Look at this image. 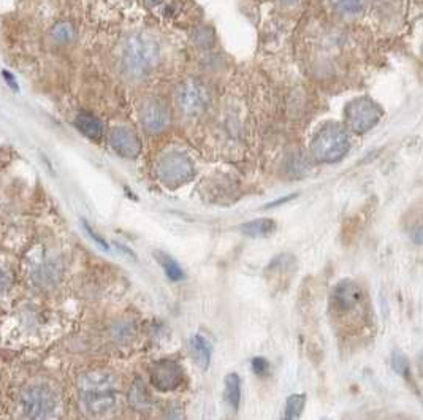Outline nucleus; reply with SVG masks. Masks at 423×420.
I'll return each instance as SVG.
<instances>
[{
  "label": "nucleus",
  "mask_w": 423,
  "mask_h": 420,
  "mask_svg": "<svg viewBox=\"0 0 423 420\" xmlns=\"http://www.w3.org/2000/svg\"><path fill=\"white\" fill-rule=\"evenodd\" d=\"M111 148L116 153L126 159L138 158L141 153V140L132 128L128 127H116L113 128L110 137Z\"/></svg>",
  "instance_id": "9d476101"
},
{
  "label": "nucleus",
  "mask_w": 423,
  "mask_h": 420,
  "mask_svg": "<svg viewBox=\"0 0 423 420\" xmlns=\"http://www.w3.org/2000/svg\"><path fill=\"white\" fill-rule=\"evenodd\" d=\"M304 404H306V395H303V394L290 395L287 398V403H285L284 417L287 420L298 419L300 416H302V412L304 409Z\"/></svg>",
  "instance_id": "f3484780"
},
{
  "label": "nucleus",
  "mask_w": 423,
  "mask_h": 420,
  "mask_svg": "<svg viewBox=\"0 0 423 420\" xmlns=\"http://www.w3.org/2000/svg\"><path fill=\"white\" fill-rule=\"evenodd\" d=\"M75 124H77L81 133L86 135V137L91 140H99L101 135H104V124L100 123L99 118H95L91 113H79Z\"/></svg>",
  "instance_id": "f8f14e48"
},
{
  "label": "nucleus",
  "mask_w": 423,
  "mask_h": 420,
  "mask_svg": "<svg viewBox=\"0 0 423 420\" xmlns=\"http://www.w3.org/2000/svg\"><path fill=\"white\" fill-rule=\"evenodd\" d=\"M10 281H11L10 273L6 272L5 268L0 267V294L5 292V290L9 289V286H10Z\"/></svg>",
  "instance_id": "b1692460"
},
{
  "label": "nucleus",
  "mask_w": 423,
  "mask_h": 420,
  "mask_svg": "<svg viewBox=\"0 0 423 420\" xmlns=\"http://www.w3.org/2000/svg\"><path fill=\"white\" fill-rule=\"evenodd\" d=\"M293 197H295V194H292V195H289L287 199H279L278 201H275V203H270L268 205V208H271V206H276V205H281V203H285V201H289V200H292Z\"/></svg>",
  "instance_id": "bb28decb"
},
{
  "label": "nucleus",
  "mask_w": 423,
  "mask_h": 420,
  "mask_svg": "<svg viewBox=\"0 0 423 420\" xmlns=\"http://www.w3.org/2000/svg\"><path fill=\"white\" fill-rule=\"evenodd\" d=\"M131 399H132V403L136 406V408H145V406L151 404V399H149V397L146 395V390H145V387H143L141 381L133 385Z\"/></svg>",
  "instance_id": "aec40b11"
},
{
  "label": "nucleus",
  "mask_w": 423,
  "mask_h": 420,
  "mask_svg": "<svg viewBox=\"0 0 423 420\" xmlns=\"http://www.w3.org/2000/svg\"><path fill=\"white\" fill-rule=\"evenodd\" d=\"M176 101L186 116H199L209 106L211 92L202 81L187 79L181 83L176 91Z\"/></svg>",
  "instance_id": "0eeeda50"
},
{
  "label": "nucleus",
  "mask_w": 423,
  "mask_h": 420,
  "mask_svg": "<svg viewBox=\"0 0 423 420\" xmlns=\"http://www.w3.org/2000/svg\"><path fill=\"white\" fill-rule=\"evenodd\" d=\"M334 9L346 15H356L360 13L365 6V0H331Z\"/></svg>",
  "instance_id": "6ab92c4d"
},
{
  "label": "nucleus",
  "mask_w": 423,
  "mask_h": 420,
  "mask_svg": "<svg viewBox=\"0 0 423 420\" xmlns=\"http://www.w3.org/2000/svg\"><path fill=\"white\" fill-rule=\"evenodd\" d=\"M157 176L168 187L182 186L195 176L194 162L184 153H167L157 164Z\"/></svg>",
  "instance_id": "423d86ee"
},
{
  "label": "nucleus",
  "mask_w": 423,
  "mask_h": 420,
  "mask_svg": "<svg viewBox=\"0 0 423 420\" xmlns=\"http://www.w3.org/2000/svg\"><path fill=\"white\" fill-rule=\"evenodd\" d=\"M2 74H4V78H5V81H6V84H9L11 89H15V91H19V86H18V83H16V79H15V77H13V74L10 73V72H6V70H4L2 72Z\"/></svg>",
  "instance_id": "393cba45"
},
{
  "label": "nucleus",
  "mask_w": 423,
  "mask_h": 420,
  "mask_svg": "<svg viewBox=\"0 0 423 420\" xmlns=\"http://www.w3.org/2000/svg\"><path fill=\"white\" fill-rule=\"evenodd\" d=\"M140 119L145 131L159 133L170 124V110L160 99L149 97L140 106Z\"/></svg>",
  "instance_id": "6e6552de"
},
{
  "label": "nucleus",
  "mask_w": 423,
  "mask_h": 420,
  "mask_svg": "<svg viewBox=\"0 0 423 420\" xmlns=\"http://www.w3.org/2000/svg\"><path fill=\"white\" fill-rule=\"evenodd\" d=\"M414 240H415V243H419V245L420 243H423V228H419L417 232L414 233Z\"/></svg>",
  "instance_id": "cd10ccee"
},
{
  "label": "nucleus",
  "mask_w": 423,
  "mask_h": 420,
  "mask_svg": "<svg viewBox=\"0 0 423 420\" xmlns=\"http://www.w3.org/2000/svg\"><path fill=\"white\" fill-rule=\"evenodd\" d=\"M59 397L51 385L33 384L24 390L21 397V408L26 417L48 419L57 409Z\"/></svg>",
  "instance_id": "39448f33"
},
{
  "label": "nucleus",
  "mask_w": 423,
  "mask_h": 420,
  "mask_svg": "<svg viewBox=\"0 0 423 420\" xmlns=\"http://www.w3.org/2000/svg\"><path fill=\"white\" fill-rule=\"evenodd\" d=\"M361 298H363V290L358 284L352 281H341L333 292V304L339 313H344V311L357 308Z\"/></svg>",
  "instance_id": "9b49d317"
},
{
  "label": "nucleus",
  "mask_w": 423,
  "mask_h": 420,
  "mask_svg": "<svg viewBox=\"0 0 423 420\" xmlns=\"http://www.w3.org/2000/svg\"><path fill=\"white\" fill-rule=\"evenodd\" d=\"M392 365L393 368L397 372H400V375L406 376L409 372V363H407V358L401 354V352H395L393 354V360H392Z\"/></svg>",
  "instance_id": "412c9836"
},
{
  "label": "nucleus",
  "mask_w": 423,
  "mask_h": 420,
  "mask_svg": "<svg viewBox=\"0 0 423 420\" xmlns=\"http://www.w3.org/2000/svg\"><path fill=\"white\" fill-rule=\"evenodd\" d=\"M190 349H192V354L195 362L200 365V368L207 370L211 363V344L204 340L200 335H194L190 338Z\"/></svg>",
  "instance_id": "ddd939ff"
},
{
  "label": "nucleus",
  "mask_w": 423,
  "mask_h": 420,
  "mask_svg": "<svg viewBox=\"0 0 423 420\" xmlns=\"http://www.w3.org/2000/svg\"><path fill=\"white\" fill-rule=\"evenodd\" d=\"M81 404L91 416H106L114 411L119 398L118 379L108 371L95 370L79 377Z\"/></svg>",
  "instance_id": "f257e3e1"
},
{
  "label": "nucleus",
  "mask_w": 423,
  "mask_h": 420,
  "mask_svg": "<svg viewBox=\"0 0 423 420\" xmlns=\"http://www.w3.org/2000/svg\"><path fill=\"white\" fill-rule=\"evenodd\" d=\"M285 2H292V0H285Z\"/></svg>",
  "instance_id": "c85d7f7f"
},
{
  "label": "nucleus",
  "mask_w": 423,
  "mask_h": 420,
  "mask_svg": "<svg viewBox=\"0 0 423 420\" xmlns=\"http://www.w3.org/2000/svg\"><path fill=\"white\" fill-rule=\"evenodd\" d=\"M194 40L195 43H199L200 46H209L214 42L213 40V32L209 29H199L194 33Z\"/></svg>",
  "instance_id": "4be33fe9"
},
{
  "label": "nucleus",
  "mask_w": 423,
  "mask_h": 420,
  "mask_svg": "<svg viewBox=\"0 0 423 420\" xmlns=\"http://www.w3.org/2000/svg\"><path fill=\"white\" fill-rule=\"evenodd\" d=\"M184 379L181 365L175 360H159L151 368V384L160 392H170L178 389Z\"/></svg>",
  "instance_id": "1a4fd4ad"
},
{
  "label": "nucleus",
  "mask_w": 423,
  "mask_h": 420,
  "mask_svg": "<svg viewBox=\"0 0 423 420\" xmlns=\"http://www.w3.org/2000/svg\"><path fill=\"white\" fill-rule=\"evenodd\" d=\"M382 116H384V110L370 97L353 99L346 105L344 110L346 126L353 133L370 132L380 123Z\"/></svg>",
  "instance_id": "20e7f679"
},
{
  "label": "nucleus",
  "mask_w": 423,
  "mask_h": 420,
  "mask_svg": "<svg viewBox=\"0 0 423 420\" xmlns=\"http://www.w3.org/2000/svg\"><path fill=\"white\" fill-rule=\"evenodd\" d=\"M225 399L231 406V409L236 411L240 408L241 402V381L240 376L231 372L227 377H225Z\"/></svg>",
  "instance_id": "2eb2a0df"
},
{
  "label": "nucleus",
  "mask_w": 423,
  "mask_h": 420,
  "mask_svg": "<svg viewBox=\"0 0 423 420\" xmlns=\"http://www.w3.org/2000/svg\"><path fill=\"white\" fill-rule=\"evenodd\" d=\"M160 62V46L145 32L131 33L122 46V65L133 78H145Z\"/></svg>",
  "instance_id": "f03ea898"
},
{
  "label": "nucleus",
  "mask_w": 423,
  "mask_h": 420,
  "mask_svg": "<svg viewBox=\"0 0 423 420\" xmlns=\"http://www.w3.org/2000/svg\"><path fill=\"white\" fill-rule=\"evenodd\" d=\"M51 37L57 45H70L77 38V31H75L72 23L60 21L53 27Z\"/></svg>",
  "instance_id": "dca6fc26"
},
{
  "label": "nucleus",
  "mask_w": 423,
  "mask_h": 420,
  "mask_svg": "<svg viewBox=\"0 0 423 420\" xmlns=\"http://www.w3.org/2000/svg\"><path fill=\"white\" fill-rule=\"evenodd\" d=\"M276 230V223L271 219H256L241 227V232L252 238H265V236L273 235Z\"/></svg>",
  "instance_id": "4468645a"
},
{
  "label": "nucleus",
  "mask_w": 423,
  "mask_h": 420,
  "mask_svg": "<svg viewBox=\"0 0 423 420\" xmlns=\"http://www.w3.org/2000/svg\"><path fill=\"white\" fill-rule=\"evenodd\" d=\"M157 257H159V262L162 263V267H163V270H165V273L170 280L172 281H182L184 280L182 268L172 259V257L165 255V254H157Z\"/></svg>",
  "instance_id": "a211bd4d"
},
{
  "label": "nucleus",
  "mask_w": 423,
  "mask_h": 420,
  "mask_svg": "<svg viewBox=\"0 0 423 420\" xmlns=\"http://www.w3.org/2000/svg\"><path fill=\"white\" fill-rule=\"evenodd\" d=\"M349 138H347L343 127L334 123H329L319 128L311 141L312 155L325 164H333L344 158L349 151Z\"/></svg>",
  "instance_id": "7ed1b4c3"
},
{
  "label": "nucleus",
  "mask_w": 423,
  "mask_h": 420,
  "mask_svg": "<svg viewBox=\"0 0 423 420\" xmlns=\"http://www.w3.org/2000/svg\"><path fill=\"white\" fill-rule=\"evenodd\" d=\"M252 370H254V372H257V375L265 376L270 370V363L265 360V358L257 357L252 360Z\"/></svg>",
  "instance_id": "5701e85b"
},
{
  "label": "nucleus",
  "mask_w": 423,
  "mask_h": 420,
  "mask_svg": "<svg viewBox=\"0 0 423 420\" xmlns=\"http://www.w3.org/2000/svg\"><path fill=\"white\" fill-rule=\"evenodd\" d=\"M84 227H86V232H87V233H89V235L92 236V238H94L95 241H97V243H99V245H100V246H104L105 249H108V243H106V241H105L104 238H100V236H99L97 233H95V232H94V230H92V228H91L89 226H87V223H84Z\"/></svg>",
  "instance_id": "a878e982"
}]
</instances>
